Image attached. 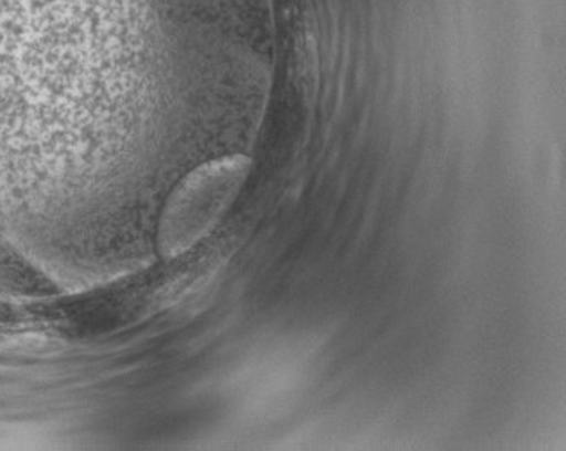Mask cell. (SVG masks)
<instances>
[{
	"mask_svg": "<svg viewBox=\"0 0 566 451\" xmlns=\"http://www.w3.org/2000/svg\"><path fill=\"white\" fill-rule=\"evenodd\" d=\"M245 170L248 161L244 158H228L196 170L185 181L167 213L169 240L166 245L170 253L189 248L193 240L203 235V231L232 199L245 178Z\"/></svg>",
	"mask_w": 566,
	"mask_h": 451,
	"instance_id": "6da1fadb",
	"label": "cell"
}]
</instances>
